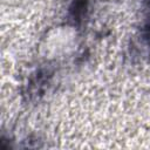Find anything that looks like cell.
Instances as JSON below:
<instances>
[{
	"instance_id": "cell-1",
	"label": "cell",
	"mask_w": 150,
	"mask_h": 150,
	"mask_svg": "<svg viewBox=\"0 0 150 150\" xmlns=\"http://www.w3.org/2000/svg\"><path fill=\"white\" fill-rule=\"evenodd\" d=\"M149 30H150V28H149ZM149 38H150V33H149Z\"/></svg>"
}]
</instances>
